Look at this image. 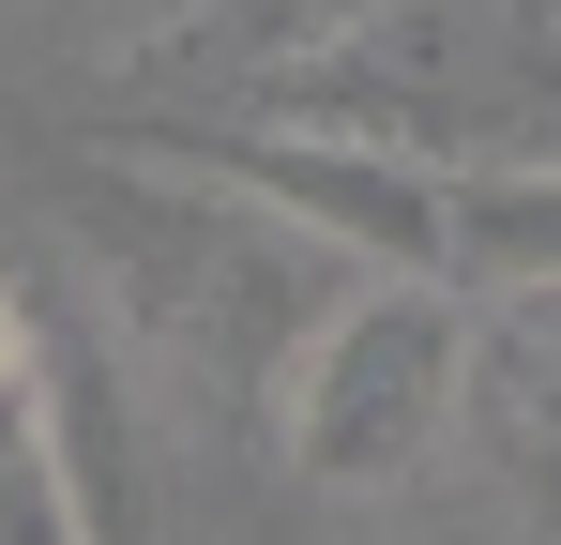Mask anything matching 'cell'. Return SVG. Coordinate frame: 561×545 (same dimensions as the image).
I'll list each match as a JSON object with an SVG mask.
<instances>
[{
  "label": "cell",
  "mask_w": 561,
  "mask_h": 545,
  "mask_svg": "<svg viewBox=\"0 0 561 545\" xmlns=\"http://www.w3.org/2000/svg\"><path fill=\"white\" fill-rule=\"evenodd\" d=\"M106 212H92V258H106V334H137L152 379H183L197 409H259L288 394L304 334L334 303H304V228H274L259 197L228 182H183L152 152H106Z\"/></svg>",
  "instance_id": "1"
},
{
  "label": "cell",
  "mask_w": 561,
  "mask_h": 545,
  "mask_svg": "<svg viewBox=\"0 0 561 545\" xmlns=\"http://www.w3.org/2000/svg\"><path fill=\"white\" fill-rule=\"evenodd\" d=\"M274 409H288V469H304V485H334V500L410 485L425 454L456 440V409H470L456 272H350Z\"/></svg>",
  "instance_id": "2"
},
{
  "label": "cell",
  "mask_w": 561,
  "mask_h": 545,
  "mask_svg": "<svg viewBox=\"0 0 561 545\" xmlns=\"http://www.w3.org/2000/svg\"><path fill=\"white\" fill-rule=\"evenodd\" d=\"M122 152L259 197L274 228H304L319 258H350V272H440V167H425V152H394V137L274 121V137H122Z\"/></svg>",
  "instance_id": "3"
},
{
  "label": "cell",
  "mask_w": 561,
  "mask_h": 545,
  "mask_svg": "<svg viewBox=\"0 0 561 545\" xmlns=\"http://www.w3.org/2000/svg\"><path fill=\"white\" fill-rule=\"evenodd\" d=\"M46 454L92 545H152V425H137V363L92 318H46Z\"/></svg>",
  "instance_id": "4"
},
{
  "label": "cell",
  "mask_w": 561,
  "mask_h": 545,
  "mask_svg": "<svg viewBox=\"0 0 561 545\" xmlns=\"http://www.w3.org/2000/svg\"><path fill=\"white\" fill-rule=\"evenodd\" d=\"M440 272L485 303H561V167H456L440 182Z\"/></svg>",
  "instance_id": "5"
},
{
  "label": "cell",
  "mask_w": 561,
  "mask_h": 545,
  "mask_svg": "<svg viewBox=\"0 0 561 545\" xmlns=\"http://www.w3.org/2000/svg\"><path fill=\"white\" fill-rule=\"evenodd\" d=\"M46 15H61V31H92V46H168L197 0H46Z\"/></svg>",
  "instance_id": "6"
}]
</instances>
